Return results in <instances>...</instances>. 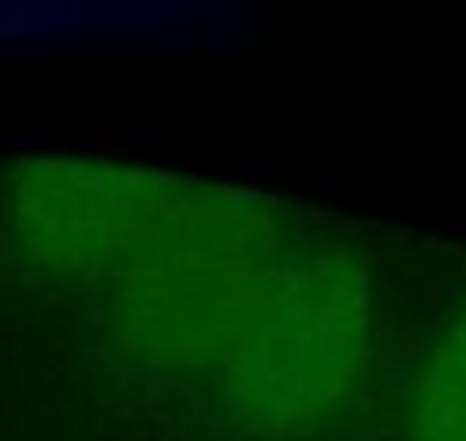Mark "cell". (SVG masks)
Masks as SVG:
<instances>
[{
    "mask_svg": "<svg viewBox=\"0 0 466 441\" xmlns=\"http://www.w3.org/2000/svg\"><path fill=\"white\" fill-rule=\"evenodd\" d=\"M406 441H466V303L436 329L419 364Z\"/></svg>",
    "mask_w": 466,
    "mask_h": 441,
    "instance_id": "7a4b0ae2",
    "label": "cell"
},
{
    "mask_svg": "<svg viewBox=\"0 0 466 441\" xmlns=\"http://www.w3.org/2000/svg\"><path fill=\"white\" fill-rule=\"evenodd\" d=\"M376 342V282L359 247L299 238L217 394L259 437H299L354 390Z\"/></svg>",
    "mask_w": 466,
    "mask_h": 441,
    "instance_id": "6da1fadb",
    "label": "cell"
}]
</instances>
